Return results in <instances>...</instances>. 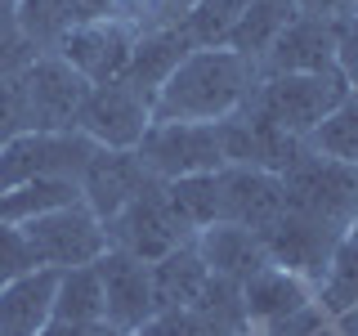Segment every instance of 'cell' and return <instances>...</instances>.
Masks as SVG:
<instances>
[{"label": "cell", "instance_id": "1", "mask_svg": "<svg viewBox=\"0 0 358 336\" xmlns=\"http://www.w3.org/2000/svg\"><path fill=\"white\" fill-rule=\"evenodd\" d=\"M260 67L233 50H193L152 99V121H206L220 126L251 99Z\"/></svg>", "mask_w": 358, "mask_h": 336}, {"label": "cell", "instance_id": "2", "mask_svg": "<svg viewBox=\"0 0 358 336\" xmlns=\"http://www.w3.org/2000/svg\"><path fill=\"white\" fill-rule=\"evenodd\" d=\"M282 211L345 233L358 220V171L305 148L282 171Z\"/></svg>", "mask_w": 358, "mask_h": 336}, {"label": "cell", "instance_id": "3", "mask_svg": "<svg viewBox=\"0 0 358 336\" xmlns=\"http://www.w3.org/2000/svg\"><path fill=\"white\" fill-rule=\"evenodd\" d=\"M345 76L341 72H309V76H260L246 99L268 126L305 144L313 130L327 121V112L345 99Z\"/></svg>", "mask_w": 358, "mask_h": 336}, {"label": "cell", "instance_id": "4", "mask_svg": "<svg viewBox=\"0 0 358 336\" xmlns=\"http://www.w3.org/2000/svg\"><path fill=\"white\" fill-rule=\"evenodd\" d=\"M94 144L81 130H22L0 148V193H14L36 179H76L81 184Z\"/></svg>", "mask_w": 358, "mask_h": 336}, {"label": "cell", "instance_id": "5", "mask_svg": "<svg viewBox=\"0 0 358 336\" xmlns=\"http://www.w3.org/2000/svg\"><path fill=\"white\" fill-rule=\"evenodd\" d=\"M22 238H27L31 255H36L41 269H81V265H94L99 255L108 251V233H103V220L85 206V202H72V206H59L50 216H36L27 224H18Z\"/></svg>", "mask_w": 358, "mask_h": 336}, {"label": "cell", "instance_id": "6", "mask_svg": "<svg viewBox=\"0 0 358 336\" xmlns=\"http://www.w3.org/2000/svg\"><path fill=\"white\" fill-rule=\"evenodd\" d=\"M134 153H139V162L148 166L152 179H162V184L224 171L220 126H206V121H152Z\"/></svg>", "mask_w": 358, "mask_h": 336}, {"label": "cell", "instance_id": "7", "mask_svg": "<svg viewBox=\"0 0 358 336\" xmlns=\"http://www.w3.org/2000/svg\"><path fill=\"white\" fill-rule=\"evenodd\" d=\"M18 90L27 108V130H76L90 99V81L76 76L59 54H36L18 72Z\"/></svg>", "mask_w": 358, "mask_h": 336}, {"label": "cell", "instance_id": "8", "mask_svg": "<svg viewBox=\"0 0 358 336\" xmlns=\"http://www.w3.org/2000/svg\"><path fill=\"white\" fill-rule=\"evenodd\" d=\"M103 233H108L112 251H126L143 265H157L162 255H171L175 246L193 242L184 233V224L171 216V206H166V197H162V184H152L148 193H139L126 211H117V216L103 224Z\"/></svg>", "mask_w": 358, "mask_h": 336}, {"label": "cell", "instance_id": "9", "mask_svg": "<svg viewBox=\"0 0 358 336\" xmlns=\"http://www.w3.org/2000/svg\"><path fill=\"white\" fill-rule=\"evenodd\" d=\"M148 126H152V99H143L121 76L108 85H90V99L81 108V121H76V130L94 148H139Z\"/></svg>", "mask_w": 358, "mask_h": 336}, {"label": "cell", "instance_id": "10", "mask_svg": "<svg viewBox=\"0 0 358 336\" xmlns=\"http://www.w3.org/2000/svg\"><path fill=\"white\" fill-rule=\"evenodd\" d=\"M134 50V31L121 27L117 18H85L76 27L63 31V41L54 45V54L72 67L76 76H85L90 85H108L126 72Z\"/></svg>", "mask_w": 358, "mask_h": 336}, {"label": "cell", "instance_id": "11", "mask_svg": "<svg viewBox=\"0 0 358 336\" xmlns=\"http://www.w3.org/2000/svg\"><path fill=\"white\" fill-rule=\"evenodd\" d=\"M152 184H162V179H152V171L139 162L134 148H94V157L81 171V202L108 224L139 193H148Z\"/></svg>", "mask_w": 358, "mask_h": 336}, {"label": "cell", "instance_id": "12", "mask_svg": "<svg viewBox=\"0 0 358 336\" xmlns=\"http://www.w3.org/2000/svg\"><path fill=\"white\" fill-rule=\"evenodd\" d=\"M220 148H224V166H251V171H273L282 175L305 144L282 134L278 126H268L255 108H238L229 121H220Z\"/></svg>", "mask_w": 358, "mask_h": 336}, {"label": "cell", "instance_id": "13", "mask_svg": "<svg viewBox=\"0 0 358 336\" xmlns=\"http://www.w3.org/2000/svg\"><path fill=\"white\" fill-rule=\"evenodd\" d=\"M260 242H264L268 265L291 269V274H300L305 283L318 287L331 246L341 242V229H327V224H318V220H305V216L282 211L268 229H260Z\"/></svg>", "mask_w": 358, "mask_h": 336}, {"label": "cell", "instance_id": "14", "mask_svg": "<svg viewBox=\"0 0 358 336\" xmlns=\"http://www.w3.org/2000/svg\"><path fill=\"white\" fill-rule=\"evenodd\" d=\"M94 269H99V283H103V318L112 328H121L126 336H134L157 314L148 265L108 246V251L94 260Z\"/></svg>", "mask_w": 358, "mask_h": 336}, {"label": "cell", "instance_id": "15", "mask_svg": "<svg viewBox=\"0 0 358 336\" xmlns=\"http://www.w3.org/2000/svg\"><path fill=\"white\" fill-rule=\"evenodd\" d=\"M309 72H336V22L296 14L260 59V76H309Z\"/></svg>", "mask_w": 358, "mask_h": 336}, {"label": "cell", "instance_id": "16", "mask_svg": "<svg viewBox=\"0 0 358 336\" xmlns=\"http://www.w3.org/2000/svg\"><path fill=\"white\" fill-rule=\"evenodd\" d=\"M282 216V175L251 171V166H224L220 171V224L260 233Z\"/></svg>", "mask_w": 358, "mask_h": 336}, {"label": "cell", "instance_id": "17", "mask_svg": "<svg viewBox=\"0 0 358 336\" xmlns=\"http://www.w3.org/2000/svg\"><path fill=\"white\" fill-rule=\"evenodd\" d=\"M54 296H59V274L54 269H31L0 287V336H45L54 323Z\"/></svg>", "mask_w": 358, "mask_h": 336}, {"label": "cell", "instance_id": "18", "mask_svg": "<svg viewBox=\"0 0 358 336\" xmlns=\"http://www.w3.org/2000/svg\"><path fill=\"white\" fill-rule=\"evenodd\" d=\"M309 300H318L313 296V283H305L300 274L278 269V265H264L260 274H251L242 283V305H246L251 332H260V328H268V323L296 314L300 305H309Z\"/></svg>", "mask_w": 358, "mask_h": 336}, {"label": "cell", "instance_id": "19", "mask_svg": "<svg viewBox=\"0 0 358 336\" xmlns=\"http://www.w3.org/2000/svg\"><path fill=\"white\" fill-rule=\"evenodd\" d=\"M193 246H197L201 260H206L210 274L229 278V283H238V287L268 265L260 233L238 229V224H210V229H201L197 238H193Z\"/></svg>", "mask_w": 358, "mask_h": 336}, {"label": "cell", "instance_id": "20", "mask_svg": "<svg viewBox=\"0 0 358 336\" xmlns=\"http://www.w3.org/2000/svg\"><path fill=\"white\" fill-rule=\"evenodd\" d=\"M188 54H193V41H188L184 27L134 36V50H130V63H126V72H121V81H130L143 99H157V90L171 81V72Z\"/></svg>", "mask_w": 358, "mask_h": 336}, {"label": "cell", "instance_id": "21", "mask_svg": "<svg viewBox=\"0 0 358 336\" xmlns=\"http://www.w3.org/2000/svg\"><path fill=\"white\" fill-rule=\"evenodd\" d=\"M148 274H152V305L157 309H184V305H193L201 291H206V283H210V269L197 255L193 242L175 246L171 255H162L157 265H148Z\"/></svg>", "mask_w": 358, "mask_h": 336}, {"label": "cell", "instance_id": "22", "mask_svg": "<svg viewBox=\"0 0 358 336\" xmlns=\"http://www.w3.org/2000/svg\"><path fill=\"white\" fill-rule=\"evenodd\" d=\"M313 296H318V305L327 309L331 323L358 309V220L341 233V242L331 246L327 269H322Z\"/></svg>", "mask_w": 358, "mask_h": 336}, {"label": "cell", "instance_id": "23", "mask_svg": "<svg viewBox=\"0 0 358 336\" xmlns=\"http://www.w3.org/2000/svg\"><path fill=\"white\" fill-rule=\"evenodd\" d=\"M296 0H251V5L242 9L238 27L229 31V41H224V50L242 54V59H251L260 67V59L268 54V45L278 41V31L287 27L291 18H296Z\"/></svg>", "mask_w": 358, "mask_h": 336}, {"label": "cell", "instance_id": "24", "mask_svg": "<svg viewBox=\"0 0 358 336\" xmlns=\"http://www.w3.org/2000/svg\"><path fill=\"white\" fill-rule=\"evenodd\" d=\"M162 197H166V206H171V216L184 224L188 238H197L201 229L220 224V171L171 179V184H162Z\"/></svg>", "mask_w": 358, "mask_h": 336}, {"label": "cell", "instance_id": "25", "mask_svg": "<svg viewBox=\"0 0 358 336\" xmlns=\"http://www.w3.org/2000/svg\"><path fill=\"white\" fill-rule=\"evenodd\" d=\"M305 148L358 171V90H345V99L327 112V121L305 139Z\"/></svg>", "mask_w": 358, "mask_h": 336}, {"label": "cell", "instance_id": "26", "mask_svg": "<svg viewBox=\"0 0 358 336\" xmlns=\"http://www.w3.org/2000/svg\"><path fill=\"white\" fill-rule=\"evenodd\" d=\"M72 202H81V184L76 179H36V184H22L14 193H0V220L27 224L59 206H72Z\"/></svg>", "mask_w": 358, "mask_h": 336}, {"label": "cell", "instance_id": "27", "mask_svg": "<svg viewBox=\"0 0 358 336\" xmlns=\"http://www.w3.org/2000/svg\"><path fill=\"white\" fill-rule=\"evenodd\" d=\"M54 318H63V323H99V318H103V283H99L94 265L63 269V274H59Z\"/></svg>", "mask_w": 358, "mask_h": 336}, {"label": "cell", "instance_id": "28", "mask_svg": "<svg viewBox=\"0 0 358 336\" xmlns=\"http://www.w3.org/2000/svg\"><path fill=\"white\" fill-rule=\"evenodd\" d=\"M197 0H103V14L117 18L121 27H130L134 36H148V31H166L179 27L193 14Z\"/></svg>", "mask_w": 358, "mask_h": 336}, {"label": "cell", "instance_id": "29", "mask_svg": "<svg viewBox=\"0 0 358 336\" xmlns=\"http://www.w3.org/2000/svg\"><path fill=\"white\" fill-rule=\"evenodd\" d=\"M246 5H251V0H197L193 14L179 22V27L188 31L193 50H220V45L229 41V31L238 27Z\"/></svg>", "mask_w": 358, "mask_h": 336}, {"label": "cell", "instance_id": "30", "mask_svg": "<svg viewBox=\"0 0 358 336\" xmlns=\"http://www.w3.org/2000/svg\"><path fill=\"white\" fill-rule=\"evenodd\" d=\"M134 336H238V332H229L224 323H215L206 309L184 305V309H157Z\"/></svg>", "mask_w": 358, "mask_h": 336}, {"label": "cell", "instance_id": "31", "mask_svg": "<svg viewBox=\"0 0 358 336\" xmlns=\"http://www.w3.org/2000/svg\"><path fill=\"white\" fill-rule=\"evenodd\" d=\"M31 269H41V265H36V255H31L27 238H22V229L9 224V220H0V287L22 278V274H31Z\"/></svg>", "mask_w": 358, "mask_h": 336}, {"label": "cell", "instance_id": "32", "mask_svg": "<svg viewBox=\"0 0 358 336\" xmlns=\"http://www.w3.org/2000/svg\"><path fill=\"white\" fill-rule=\"evenodd\" d=\"M31 59H36V45L22 36L18 18H14V14H0V81L18 76Z\"/></svg>", "mask_w": 358, "mask_h": 336}, {"label": "cell", "instance_id": "33", "mask_svg": "<svg viewBox=\"0 0 358 336\" xmlns=\"http://www.w3.org/2000/svg\"><path fill=\"white\" fill-rule=\"evenodd\" d=\"M327 309L318 305V300H309V305H300L296 314H287V318H278V323H268V328L260 332H251V336H313V332H322L327 328Z\"/></svg>", "mask_w": 358, "mask_h": 336}, {"label": "cell", "instance_id": "34", "mask_svg": "<svg viewBox=\"0 0 358 336\" xmlns=\"http://www.w3.org/2000/svg\"><path fill=\"white\" fill-rule=\"evenodd\" d=\"M336 72L350 90H358V14L336 18Z\"/></svg>", "mask_w": 358, "mask_h": 336}, {"label": "cell", "instance_id": "35", "mask_svg": "<svg viewBox=\"0 0 358 336\" xmlns=\"http://www.w3.org/2000/svg\"><path fill=\"white\" fill-rule=\"evenodd\" d=\"M22 130H27V108H22L18 76H9V81H0V148Z\"/></svg>", "mask_w": 358, "mask_h": 336}, {"label": "cell", "instance_id": "36", "mask_svg": "<svg viewBox=\"0 0 358 336\" xmlns=\"http://www.w3.org/2000/svg\"><path fill=\"white\" fill-rule=\"evenodd\" d=\"M45 336H126V332L112 328L108 318H99V323H63V318H54L50 328H45Z\"/></svg>", "mask_w": 358, "mask_h": 336}, {"label": "cell", "instance_id": "37", "mask_svg": "<svg viewBox=\"0 0 358 336\" xmlns=\"http://www.w3.org/2000/svg\"><path fill=\"white\" fill-rule=\"evenodd\" d=\"M296 9H300V14H313V18L336 22V18L358 14V0H296Z\"/></svg>", "mask_w": 358, "mask_h": 336}, {"label": "cell", "instance_id": "38", "mask_svg": "<svg viewBox=\"0 0 358 336\" xmlns=\"http://www.w3.org/2000/svg\"><path fill=\"white\" fill-rule=\"evenodd\" d=\"M336 328H341L345 336H358V309H354V314H345V318H336Z\"/></svg>", "mask_w": 358, "mask_h": 336}, {"label": "cell", "instance_id": "39", "mask_svg": "<svg viewBox=\"0 0 358 336\" xmlns=\"http://www.w3.org/2000/svg\"><path fill=\"white\" fill-rule=\"evenodd\" d=\"M0 14H14V0H0Z\"/></svg>", "mask_w": 358, "mask_h": 336}, {"label": "cell", "instance_id": "40", "mask_svg": "<svg viewBox=\"0 0 358 336\" xmlns=\"http://www.w3.org/2000/svg\"><path fill=\"white\" fill-rule=\"evenodd\" d=\"M246 336H251V332H246Z\"/></svg>", "mask_w": 358, "mask_h": 336}]
</instances>
